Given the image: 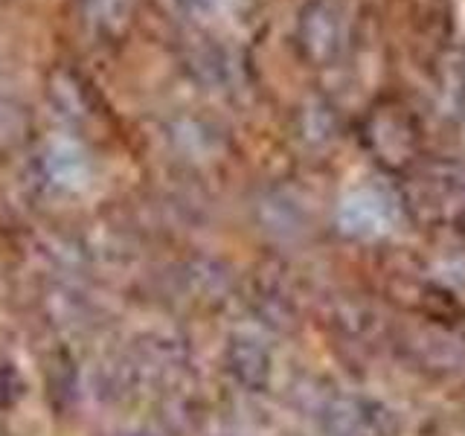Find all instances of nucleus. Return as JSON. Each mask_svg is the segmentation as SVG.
Returning <instances> with one entry per match:
<instances>
[{"label": "nucleus", "instance_id": "f257e3e1", "mask_svg": "<svg viewBox=\"0 0 465 436\" xmlns=\"http://www.w3.org/2000/svg\"><path fill=\"white\" fill-rule=\"evenodd\" d=\"M323 425L331 436H396V416L384 404L361 396L334 399L326 413Z\"/></svg>", "mask_w": 465, "mask_h": 436}]
</instances>
